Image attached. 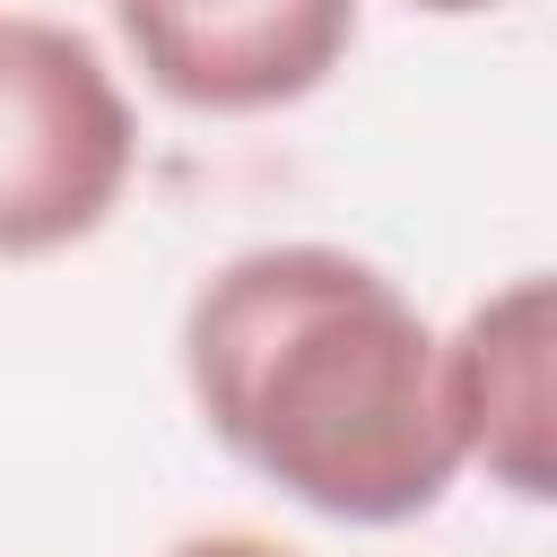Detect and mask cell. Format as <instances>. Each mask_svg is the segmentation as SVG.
Returning a JSON list of instances; mask_svg holds the SVG:
<instances>
[{"label": "cell", "mask_w": 557, "mask_h": 557, "mask_svg": "<svg viewBox=\"0 0 557 557\" xmlns=\"http://www.w3.org/2000/svg\"><path fill=\"white\" fill-rule=\"evenodd\" d=\"M183 383L200 426L322 522L392 531L461 479L426 313L339 244L218 261L183 305Z\"/></svg>", "instance_id": "6da1fadb"}, {"label": "cell", "mask_w": 557, "mask_h": 557, "mask_svg": "<svg viewBox=\"0 0 557 557\" xmlns=\"http://www.w3.org/2000/svg\"><path fill=\"white\" fill-rule=\"evenodd\" d=\"M139 165V122L104 52L61 17L0 9V261L87 244Z\"/></svg>", "instance_id": "7a4b0ae2"}, {"label": "cell", "mask_w": 557, "mask_h": 557, "mask_svg": "<svg viewBox=\"0 0 557 557\" xmlns=\"http://www.w3.org/2000/svg\"><path fill=\"white\" fill-rule=\"evenodd\" d=\"M139 78L183 113L305 104L357 44V0H104Z\"/></svg>", "instance_id": "3957f363"}, {"label": "cell", "mask_w": 557, "mask_h": 557, "mask_svg": "<svg viewBox=\"0 0 557 557\" xmlns=\"http://www.w3.org/2000/svg\"><path fill=\"white\" fill-rule=\"evenodd\" d=\"M435 392H444V426L453 453L479 461L505 496L548 505L557 496V392H548V278L522 270L496 296H479L461 313L453 339H435Z\"/></svg>", "instance_id": "277c9868"}, {"label": "cell", "mask_w": 557, "mask_h": 557, "mask_svg": "<svg viewBox=\"0 0 557 557\" xmlns=\"http://www.w3.org/2000/svg\"><path fill=\"white\" fill-rule=\"evenodd\" d=\"M165 557H296V548H278V540H261V531H191V540H174Z\"/></svg>", "instance_id": "5b68a950"}, {"label": "cell", "mask_w": 557, "mask_h": 557, "mask_svg": "<svg viewBox=\"0 0 557 557\" xmlns=\"http://www.w3.org/2000/svg\"><path fill=\"white\" fill-rule=\"evenodd\" d=\"M409 9H435V17H470V9H505V0H409Z\"/></svg>", "instance_id": "8992f818"}]
</instances>
